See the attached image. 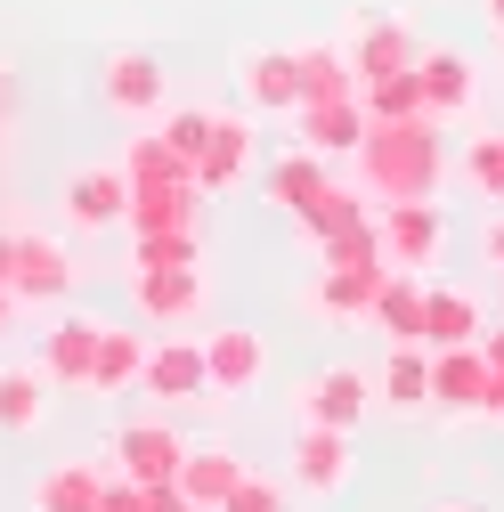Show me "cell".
I'll use <instances>...</instances> for the list:
<instances>
[{
    "label": "cell",
    "instance_id": "8fae6325",
    "mask_svg": "<svg viewBox=\"0 0 504 512\" xmlns=\"http://www.w3.org/2000/svg\"><path fill=\"white\" fill-rule=\"evenodd\" d=\"M423 98L431 106H472V66H456V57H423Z\"/></svg>",
    "mask_w": 504,
    "mask_h": 512
},
{
    "label": "cell",
    "instance_id": "6da1fadb",
    "mask_svg": "<svg viewBox=\"0 0 504 512\" xmlns=\"http://www.w3.org/2000/svg\"><path fill=\"white\" fill-rule=\"evenodd\" d=\"M366 399H374V382H366L358 366H326V374H309L301 415L326 423V431H350V423H366Z\"/></svg>",
    "mask_w": 504,
    "mask_h": 512
},
{
    "label": "cell",
    "instance_id": "2e32d148",
    "mask_svg": "<svg viewBox=\"0 0 504 512\" xmlns=\"http://www.w3.org/2000/svg\"><path fill=\"white\" fill-rule=\"evenodd\" d=\"M383 391H391L399 407H423V391H431V374H423V358H415V350H399V358H391V374H383Z\"/></svg>",
    "mask_w": 504,
    "mask_h": 512
},
{
    "label": "cell",
    "instance_id": "e0dca14e",
    "mask_svg": "<svg viewBox=\"0 0 504 512\" xmlns=\"http://www.w3.org/2000/svg\"><path fill=\"white\" fill-rule=\"evenodd\" d=\"M228 512H285V496H277V488H252V472H244V480L228 488Z\"/></svg>",
    "mask_w": 504,
    "mask_h": 512
},
{
    "label": "cell",
    "instance_id": "5b68a950",
    "mask_svg": "<svg viewBox=\"0 0 504 512\" xmlns=\"http://www.w3.org/2000/svg\"><path fill=\"white\" fill-rule=\"evenodd\" d=\"M106 106L155 114L163 106V66H155V57H114V66H106Z\"/></svg>",
    "mask_w": 504,
    "mask_h": 512
},
{
    "label": "cell",
    "instance_id": "ac0fdd59",
    "mask_svg": "<svg viewBox=\"0 0 504 512\" xmlns=\"http://www.w3.org/2000/svg\"><path fill=\"white\" fill-rule=\"evenodd\" d=\"M431 334H472V301H431Z\"/></svg>",
    "mask_w": 504,
    "mask_h": 512
},
{
    "label": "cell",
    "instance_id": "4fadbf2b",
    "mask_svg": "<svg viewBox=\"0 0 504 512\" xmlns=\"http://www.w3.org/2000/svg\"><path fill=\"white\" fill-rule=\"evenodd\" d=\"M431 244H439V212H423V204L391 212V252H399V261H423Z\"/></svg>",
    "mask_w": 504,
    "mask_h": 512
},
{
    "label": "cell",
    "instance_id": "52a82bcc",
    "mask_svg": "<svg viewBox=\"0 0 504 512\" xmlns=\"http://www.w3.org/2000/svg\"><path fill=\"white\" fill-rule=\"evenodd\" d=\"M90 358H98V326H90V317H74V326L49 334L41 374H57V382H90Z\"/></svg>",
    "mask_w": 504,
    "mask_h": 512
},
{
    "label": "cell",
    "instance_id": "7402d4cb",
    "mask_svg": "<svg viewBox=\"0 0 504 512\" xmlns=\"http://www.w3.org/2000/svg\"><path fill=\"white\" fill-rule=\"evenodd\" d=\"M439 512H472V504H439Z\"/></svg>",
    "mask_w": 504,
    "mask_h": 512
},
{
    "label": "cell",
    "instance_id": "7a4b0ae2",
    "mask_svg": "<svg viewBox=\"0 0 504 512\" xmlns=\"http://www.w3.org/2000/svg\"><path fill=\"white\" fill-rule=\"evenodd\" d=\"M204 382H212V391H252V382H261V342H252L244 326L212 334L204 342Z\"/></svg>",
    "mask_w": 504,
    "mask_h": 512
},
{
    "label": "cell",
    "instance_id": "ba28073f",
    "mask_svg": "<svg viewBox=\"0 0 504 512\" xmlns=\"http://www.w3.org/2000/svg\"><path fill=\"white\" fill-rule=\"evenodd\" d=\"M41 391H49L41 366H9L0 374V431H33L41 423Z\"/></svg>",
    "mask_w": 504,
    "mask_h": 512
},
{
    "label": "cell",
    "instance_id": "8992f818",
    "mask_svg": "<svg viewBox=\"0 0 504 512\" xmlns=\"http://www.w3.org/2000/svg\"><path fill=\"white\" fill-rule=\"evenodd\" d=\"M66 212H74V228H114V220H122V179H114V171L66 179Z\"/></svg>",
    "mask_w": 504,
    "mask_h": 512
},
{
    "label": "cell",
    "instance_id": "9a60e30c",
    "mask_svg": "<svg viewBox=\"0 0 504 512\" xmlns=\"http://www.w3.org/2000/svg\"><path fill=\"white\" fill-rule=\"evenodd\" d=\"M122 464H131V472H147V480H163L171 472V439L147 423V431H131V439H122Z\"/></svg>",
    "mask_w": 504,
    "mask_h": 512
},
{
    "label": "cell",
    "instance_id": "d6986e66",
    "mask_svg": "<svg viewBox=\"0 0 504 512\" xmlns=\"http://www.w3.org/2000/svg\"><path fill=\"white\" fill-rule=\"evenodd\" d=\"M472 179H480V187H504V139L472 147Z\"/></svg>",
    "mask_w": 504,
    "mask_h": 512
},
{
    "label": "cell",
    "instance_id": "9c48e42d",
    "mask_svg": "<svg viewBox=\"0 0 504 512\" xmlns=\"http://www.w3.org/2000/svg\"><path fill=\"white\" fill-rule=\"evenodd\" d=\"M147 391H155V399H179V391H204V342H196V350H187V342L155 350V358H147Z\"/></svg>",
    "mask_w": 504,
    "mask_h": 512
},
{
    "label": "cell",
    "instance_id": "5bb4252c",
    "mask_svg": "<svg viewBox=\"0 0 504 512\" xmlns=\"http://www.w3.org/2000/svg\"><path fill=\"white\" fill-rule=\"evenodd\" d=\"M131 366H139V342H131V334H98V358H90V382H98V391H114Z\"/></svg>",
    "mask_w": 504,
    "mask_h": 512
},
{
    "label": "cell",
    "instance_id": "30bf717a",
    "mask_svg": "<svg viewBox=\"0 0 504 512\" xmlns=\"http://www.w3.org/2000/svg\"><path fill=\"white\" fill-rule=\"evenodd\" d=\"M236 480H244V464L228 456V447H204V456H187V472H179V488L196 496V504H228Z\"/></svg>",
    "mask_w": 504,
    "mask_h": 512
},
{
    "label": "cell",
    "instance_id": "3957f363",
    "mask_svg": "<svg viewBox=\"0 0 504 512\" xmlns=\"http://www.w3.org/2000/svg\"><path fill=\"white\" fill-rule=\"evenodd\" d=\"M244 98L252 106H309V82H301V57H244Z\"/></svg>",
    "mask_w": 504,
    "mask_h": 512
},
{
    "label": "cell",
    "instance_id": "ffe728a7",
    "mask_svg": "<svg viewBox=\"0 0 504 512\" xmlns=\"http://www.w3.org/2000/svg\"><path fill=\"white\" fill-rule=\"evenodd\" d=\"M488 17H496V25H504V0H488Z\"/></svg>",
    "mask_w": 504,
    "mask_h": 512
},
{
    "label": "cell",
    "instance_id": "44dd1931",
    "mask_svg": "<svg viewBox=\"0 0 504 512\" xmlns=\"http://www.w3.org/2000/svg\"><path fill=\"white\" fill-rule=\"evenodd\" d=\"M488 244H496V261H504V228H496V236H488Z\"/></svg>",
    "mask_w": 504,
    "mask_h": 512
},
{
    "label": "cell",
    "instance_id": "7c38bea8",
    "mask_svg": "<svg viewBox=\"0 0 504 512\" xmlns=\"http://www.w3.org/2000/svg\"><path fill=\"white\" fill-rule=\"evenodd\" d=\"M90 464H57L49 480H41V512H90Z\"/></svg>",
    "mask_w": 504,
    "mask_h": 512
},
{
    "label": "cell",
    "instance_id": "277c9868",
    "mask_svg": "<svg viewBox=\"0 0 504 512\" xmlns=\"http://www.w3.org/2000/svg\"><path fill=\"white\" fill-rule=\"evenodd\" d=\"M293 472H301V488H318V496H334V488L350 480V447H342V431H326V423H309V431H301V456H293Z\"/></svg>",
    "mask_w": 504,
    "mask_h": 512
}]
</instances>
